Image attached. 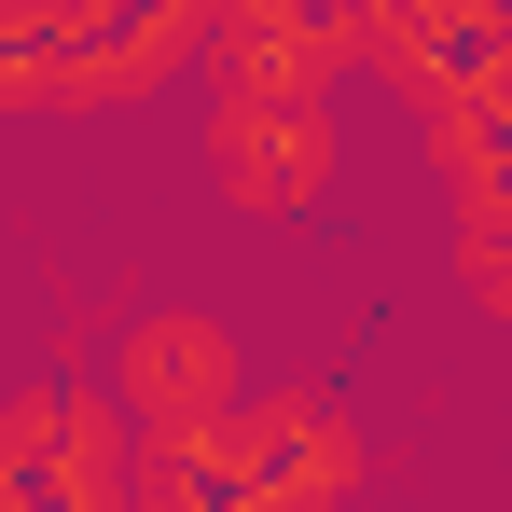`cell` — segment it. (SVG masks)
<instances>
[{
  "mask_svg": "<svg viewBox=\"0 0 512 512\" xmlns=\"http://www.w3.org/2000/svg\"><path fill=\"white\" fill-rule=\"evenodd\" d=\"M208 56V0H0V125L139 111Z\"/></svg>",
  "mask_w": 512,
  "mask_h": 512,
  "instance_id": "cell-1",
  "label": "cell"
},
{
  "mask_svg": "<svg viewBox=\"0 0 512 512\" xmlns=\"http://www.w3.org/2000/svg\"><path fill=\"white\" fill-rule=\"evenodd\" d=\"M333 180H346L333 84H277V70L208 84V194H222L236 222H305Z\"/></svg>",
  "mask_w": 512,
  "mask_h": 512,
  "instance_id": "cell-2",
  "label": "cell"
},
{
  "mask_svg": "<svg viewBox=\"0 0 512 512\" xmlns=\"http://www.w3.org/2000/svg\"><path fill=\"white\" fill-rule=\"evenodd\" d=\"M111 402L139 443H222L236 402H250V346L222 305H125V333H111Z\"/></svg>",
  "mask_w": 512,
  "mask_h": 512,
  "instance_id": "cell-3",
  "label": "cell"
},
{
  "mask_svg": "<svg viewBox=\"0 0 512 512\" xmlns=\"http://www.w3.org/2000/svg\"><path fill=\"white\" fill-rule=\"evenodd\" d=\"M374 485V429H360V402L346 388H250L236 402V429H222V499L250 512H333Z\"/></svg>",
  "mask_w": 512,
  "mask_h": 512,
  "instance_id": "cell-4",
  "label": "cell"
},
{
  "mask_svg": "<svg viewBox=\"0 0 512 512\" xmlns=\"http://www.w3.org/2000/svg\"><path fill=\"white\" fill-rule=\"evenodd\" d=\"M139 429L97 388H0V512H125Z\"/></svg>",
  "mask_w": 512,
  "mask_h": 512,
  "instance_id": "cell-5",
  "label": "cell"
},
{
  "mask_svg": "<svg viewBox=\"0 0 512 512\" xmlns=\"http://www.w3.org/2000/svg\"><path fill=\"white\" fill-rule=\"evenodd\" d=\"M360 70H388V97L416 125H457L512 70V0H374V56Z\"/></svg>",
  "mask_w": 512,
  "mask_h": 512,
  "instance_id": "cell-6",
  "label": "cell"
}]
</instances>
